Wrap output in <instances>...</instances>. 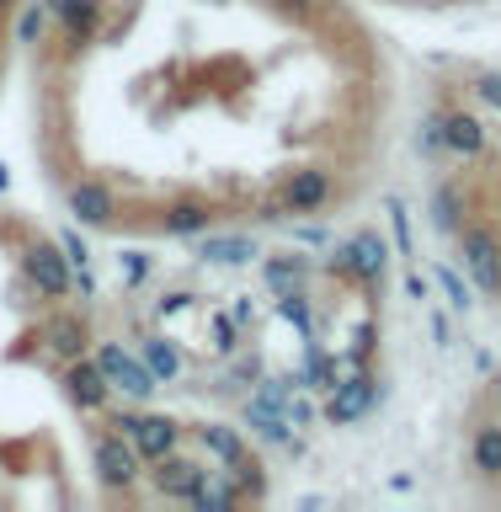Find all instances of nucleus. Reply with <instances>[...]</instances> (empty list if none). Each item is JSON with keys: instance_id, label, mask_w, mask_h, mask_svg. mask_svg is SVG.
Returning <instances> with one entry per match:
<instances>
[{"instance_id": "20e7f679", "label": "nucleus", "mask_w": 501, "mask_h": 512, "mask_svg": "<svg viewBox=\"0 0 501 512\" xmlns=\"http://www.w3.org/2000/svg\"><path fill=\"white\" fill-rule=\"evenodd\" d=\"M406 6H448V0H406Z\"/></svg>"}, {"instance_id": "f257e3e1", "label": "nucleus", "mask_w": 501, "mask_h": 512, "mask_svg": "<svg viewBox=\"0 0 501 512\" xmlns=\"http://www.w3.org/2000/svg\"><path fill=\"white\" fill-rule=\"evenodd\" d=\"M38 155L107 235L326 214L384 150V48L347 0H54Z\"/></svg>"}, {"instance_id": "f03ea898", "label": "nucleus", "mask_w": 501, "mask_h": 512, "mask_svg": "<svg viewBox=\"0 0 501 512\" xmlns=\"http://www.w3.org/2000/svg\"><path fill=\"white\" fill-rule=\"evenodd\" d=\"M91 320L59 246L0 208V507L118 502L144 475L134 416H107L112 379L91 363Z\"/></svg>"}, {"instance_id": "7ed1b4c3", "label": "nucleus", "mask_w": 501, "mask_h": 512, "mask_svg": "<svg viewBox=\"0 0 501 512\" xmlns=\"http://www.w3.org/2000/svg\"><path fill=\"white\" fill-rule=\"evenodd\" d=\"M22 0H0V64H6V48H11V16Z\"/></svg>"}]
</instances>
